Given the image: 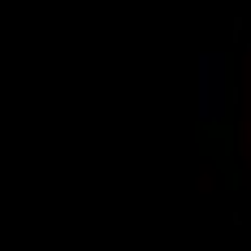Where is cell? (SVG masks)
<instances>
[{"label": "cell", "instance_id": "6da1fadb", "mask_svg": "<svg viewBox=\"0 0 251 251\" xmlns=\"http://www.w3.org/2000/svg\"><path fill=\"white\" fill-rule=\"evenodd\" d=\"M203 65H208V70L200 74V96H203V117L212 122V117H221V108H226V78H221V56H208Z\"/></svg>", "mask_w": 251, "mask_h": 251}]
</instances>
